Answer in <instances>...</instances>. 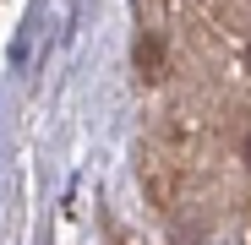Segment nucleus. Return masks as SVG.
<instances>
[{
  "mask_svg": "<svg viewBox=\"0 0 251 245\" xmlns=\"http://www.w3.org/2000/svg\"><path fill=\"white\" fill-rule=\"evenodd\" d=\"M158 60H164V38H158V33H148V38H142V49H137V66H142V76H148V82H158Z\"/></svg>",
  "mask_w": 251,
  "mask_h": 245,
  "instance_id": "obj_1",
  "label": "nucleus"
},
{
  "mask_svg": "<svg viewBox=\"0 0 251 245\" xmlns=\"http://www.w3.org/2000/svg\"><path fill=\"white\" fill-rule=\"evenodd\" d=\"M246 163H251V136H246Z\"/></svg>",
  "mask_w": 251,
  "mask_h": 245,
  "instance_id": "obj_2",
  "label": "nucleus"
},
{
  "mask_svg": "<svg viewBox=\"0 0 251 245\" xmlns=\"http://www.w3.org/2000/svg\"><path fill=\"white\" fill-rule=\"evenodd\" d=\"M246 60H251V55H246Z\"/></svg>",
  "mask_w": 251,
  "mask_h": 245,
  "instance_id": "obj_3",
  "label": "nucleus"
}]
</instances>
